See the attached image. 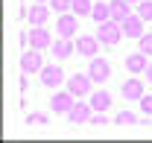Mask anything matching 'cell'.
Listing matches in <instances>:
<instances>
[{
    "mask_svg": "<svg viewBox=\"0 0 152 143\" xmlns=\"http://www.w3.org/2000/svg\"><path fill=\"white\" fill-rule=\"evenodd\" d=\"M96 38H99V44H105V47L120 44V38H123V23H117V20L99 23V26H96Z\"/></svg>",
    "mask_w": 152,
    "mask_h": 143,
    "instance_id": "obj_1",
    "label": "cell"
},
{
    "mask_svg": "<svg viewBox=\"0 0 152 143\" xmlns=\"http://www.w3.org/2000/svg\"><path fill=\"white\" fill-rule=\"evenodd\" d=\"M76 29H79V15L76 12H61L58 20H56V32L61 38H73Z\"/></svg>",
    "mask_w": 152,
    "mask_h": 143,
    "instance_id": "obj_2",
    "label": "cell"
},
{
    "mask_svg": "<svg viewBox=\"0 0 152 143\" xmlns=\"http://www.w3.org/2000/svg\"><path fill=\"white\" fill-rule=\"evenodd\" d=\"M91 85H94V79H91L88 73H73V76L67 79V90H70L73 96H91Z\"/></svg>",
    "mask_w": 152,
    "mask_h": 143,
    "instance_id": "obj_3",
    "label": "cell"
},
{
    "mask_svg": "<svg viewBox=\"0 0 152 143\" xmlns=\"http://www.w3.org/2000/svg\"><path fill=\"white\" fill-rule=\"evenodd\" d=\"M88 76L94 79L96 85H102V82L111 76V64H108L102 55H94V58H91V64H88Z\"/></svg>",
    "mask_w": 152,
    "mask_h": 143,
    "instance_id": "obj_4",
    "label": "cell"
},
{
    "mask_svg": "<svg viewBox=\"0 0 152 143\" xmlns=\"http://www.w3.org/2000/svg\"><path fill=\"white\" fill-rule=\"evenodd\" d=\"M38 76H41V85H44V88H58V85L64 82V70H61L58 64L41 67V70H38Z\"/></svg>",
    "mask_w": 152,
    "mask_h": 143,
    "instance_id": "obj_5",
    "label": "cell"
},
{
    "mask_svg": "<svg viewBox=\"0 0 152 143\" xmlns=\"http://www.w3.org/2000/svg\"><path fill=\"white\" fill-rule=\"evenodd\" d=\"M44 67V61H41V50H23V55H20V70L23 73H35Z\"/></svg>",
    "mask_w": 152,
    "mask_h": 143,
    "instance_id": "obj_6",
    "label": "cell"
},
{
    "mask_svg": "<svg viewBox=\"0 0 152 143\" xmlns=\"http://www.w3.org/2000/svg\"><path fill=\"white\" fill-rule=\"evenodd\" d=\"M143 23H146V20L140 18L137 12H132L129 18L123 20V35H126V38H134V41H137V38L143 35Z\"/></svg>",
    "mask_w": 152,
    "mask_h": 143,
    "instance_id": "obj_7",
    "label": "cell"
},
{
    "mask_svg": "<svg viewBox=\"0 0 152 143\" xmlns=\"http://www.w3.org/2000/svg\"><path fill=\"white\" fill-rule=\"evenodd\" d=\"M91 114H94L91 102H73V108L67 111V117H70V123H73V125H79V123H91Z\"/></svg>",
    "mask_w": 152,
    "mask_h": 143,
    "instance_id": "obj_8",
    "label": "cell"
},
{
    "mask_svg": "<svg viewBox=\"0 0 152 143\" xmlns=\"http://www.w3.org/2000/svg\"><path fill=\"white\" fill-rule=\"evenodd\" d=\"M76 50L85 55V58H94L96 50H99V38L96 35H79L76 38Z\"/></svg>",
    "mask_w": 152,
    "mask_h": 143,
    "instance_id": "obj_9",
    "label": "cell"
},
{
    "mask_svg": "<svg viewBox=\"0 0 152 143\" xmlns=\"http://www.w3.org/2000/svg\"><path fill=\"white\" fill-rule=\"evenodd\" d=\"M29 47H35V50L53 47V38H50V32H47L44 26H32V29H29Z\"/></svg>",
    "mask_w": 152,
    "mask_h": 143,
    "instance_id": "obj_10",
    "label": "cell"
},
{
    "mask_svg": "<svg viewBox=\"0 0 152 143\" xmlns=\"http://www.w3.org/2000/svg\"><path fill=\"white\" fill-rule=\"evenodd\" d=\"M73 93L70 90H64V93H53V99H50V108L56 111V114H67L70 108H73Z\"/></svg>",
    "mask_w": 152,
    "mask_h": 143,
    "instance_id": "obj_11",
    "label": "cell"
},
{
    "mask_svg": "<svg viewBox=\"0 0 152 143\" xmlns=\"http://www.w3.org/2000/svg\"><path fill=\"white\" fill-rule=\"evenodd\" d=\"M146 67H149V55H146V53H140V50H137V53L126 55V70H132L134 76H137V73H143Z\"/></svg>",
    "mask_w": 152,
    "mask_h": 143,
    "instance_id": "obj_12",
    "label": "cell"
},
{
    "mask_svg": "<svg viewBox=\"0 0 152 143\" xmlns=\"http://www.w3.org/2000/svg\"><path fill=\"white\" fill-rule=\"evenodd\" d=\"M120 93H123L126 99H140V96H143V82H140V79H126L123 88H120Z\"/></svg>",
    "mask_w": 152,
    "mask_h": 143,
    "instance_id": "obj_13",
    "label": "cell"
},
{
    "mask_svg": "<svg viewBox=\"0 0 152 143\" xmlns=\"http://www.w3.org/2000/svg\"><path fill=\"white\" fill-rule=\"evenodd\" d=\"M129 15H132V6H129V0H111V20L123 23Z\"/></svg>",
    "mask_w": 152,
    "mask_h": 143,
    "instance_id": "obj_14",
    "label": "cell"
},
{
    "mask_svg": "<svg viewBox=\"0 0 152 143\" xmlns=\"http://www.w3.org/2000/svg\"><path fill=\"white\" fill-rule=\"evenodd\" d=\"M88 102H91V108H94V111H108V108H111V93H108V90H91V99H88Z\"/></svg>",
    "mask_w": 152,
    "mask_h": 143,
    "instance_id": "obj_15",
    "label": "cell"
},
{
    "mask_svg": "<svg viewBox=\"0 0 152 143\" xmlns=\"http://www.w3.org/2000/svg\"><path fill=\"white\" fill-rule=\"evenodd\" d=\"M26 18H29L32 26H41V23H47V18H50V9H47L44 3H35V6L26 12Z\"/></svg>",
    "mask_w": 152,
    "mask_h": 143,
    "instance_id": "obj_16",
    "label": "cell"
},
{
    "mask_svg": "<svg viewBox=\"0 0 152 143\" xmlns=\"http://www.w3.org/2000/svg\"><path fill=\"white\" fill-rule=\"evenodd\" d=\"M50 50H53V55L61 61V58H67V55L73 53V44H70V38H61V35H58L56 41H53V47H50Z\"/></svg>",
    "mask_w": 152,
    "mask_h": 143,
    "instance_id": "obj_17",
    "label": "cell"
},
{
    "mask_svg": "<svg viewBox=\"0 0 152 143\" xmlns=\"http://www.w3.org/2000/svg\"><path fill=\"white\" fill-rule=\"evenodd\" d=\"M91 18L96 23H105V20H111V3H102V0H96L94 3V12H91Z\"/></svg>",
    "mask_w": 152,
    "mask_h": 143,
    "instance_id": "obj_18",
    "label": "cell"
},
{
    "mask_svg": "<svg viewBox=\"0 0 152 143\" xmlns=\"http://www.w3.org/2000/svg\"><path fill=\"white\" fill-rule=\"evenodd\" d=\"M70 12H76L79 18H85V15L94 12V3H91V0H73V9H70Z\"/></svg>",
    "mask_w": 152,
    "mask_h": 143,
    "instance_id": "obj_19",
    "label": "cell"
},
{
    "mask_svg": "<svg viewBox=\"0 0 152 143\" xmlns=\"http://www.w3.org/2000/svg\"><path fill=\"white\" fill-rule=\"evenodd\" d=\"M114 123H117V125H134V123H140V120L134 117L132 111H120V114L114 117Z\"/></svg>",
    "mask_w": 152,
    "mask_h": 143,
    "instance_id": "obj_20",
    "label": "cell"
},
{
    "mask_svg": "<svg viewBox=\"0 0 152 143\" xmlns=\"http://www.w3.org/2000/svg\"><path fill=\"white\" fill-rule=\"evenodd\" d=\"M134 12H137V15H140V18L146 20V23H149V20H152V0H140V3H137V9H134Z\"/></svg>",
    "mask_w": 152,
    "mask_h": 143,
    "instance_id": "obj_21",
    "label": "cell"
},
{
    "mask_svg": "<svg viewBox=\"0 0 152 143\" xmlns=\"http://www.w3.org/2000/svg\"><path fill=\"white\" fill-rule=\"evenodd\" d=\"M137 47H140V53L152 55V32H143V35L137 38Z\"/></svg>",
    "mask_w": 152,
    "mask_h": 143,
    "instance_id": "obj_22",
    "label": "cell"
},
{
    "mask_svg": "<svg viewBox=\"0 0 152 143\" xmlns=\"http://www.w3.org/2000/svg\"><path fill=\"white\" fill-rule=\"evenodd\" d=\"M50 9L58 12V15H61V12H70V9H73V0H50Z\"/></svg>",
    "mask_w": 152,
    "mask_h": 143,
    "instance_id": "obj_23",
    "label": "cell"
},
{
    "mask_svg": "<svg viewBox=\"0 0 152 143\" xmlns=\"http://www.w3.org/2000/svg\"><path fill=\"white\" fill-rule=\"evenodd\" d=\"M140 111H143L146 117H152V93H143V96H140Z\"/></svg>",
    "mask_w": 152,
    "mask_h": 143,
    "instance_id": "obj_24",
    "label": "cell"
},
{
    "mask_svg": "<svg viewBox=\"0 0 152 143\" xmlns=\"http://www.w3.org/2000/svg\"><path fill=\"white\" fill-rule=\"evenodd\" d=\"M26 123H29V125H47L50 120H47L44 114H38V111H35V114H29V117H26Z\"/></svg>",
    "mask_w": 152,
    "mask_h": 143,
    "instance_id": "obj_25",
    "label": "cell"
},
{
    "mask_svg": "<svg viewBox=\"0 0 152 143\" xmlns=\"http://www.w3.org/2000/svg\"><path fill=\"white\" fill-rule=\"evenodd\" d=\"M102 114H105V111H94V114H91V123L94 125H108V117H102Z\"/></svg>",
    "mask_w": 152,
    "mask_h": 143,
    "instance_id": "obj_26",
    "label": "cell"
},
{
    "mask_svg": "<svg viewBox=\"0 0 152 143\" xmlns=\"http://www.w3.org/2000/svg\"><path fill=\"white\" fill-rule=\"evenodd\" d=\"M146 82H152V61H149V67H146Z\"/></svg>",
    "mask_w": 152,
    "mask_h": 143,
    "instance_id": "obj_27",
    "label": "cell"
},
{
    "mask_svg": "<svg viewBox=\"0 0 152 143\" xmlns=\"http://www.w3.org/2000/svg\"><path fill=\"white\" fill-rule=\"evenodd\" d=\"M129 3H140V0H129Z\"/></svg>",
    "mask_w": 152,
    "mask_h": 143,
    "instance_id": "obj_28",
    "label": "cell"
},
{
    "mask_svg": "<svg viewBox=\"0 0 152 143\" xmlns=\"http://www.w3.org/2000/svg\"><path fill=\"white\" fill-rule=\"evenodd\" d=\"M35 3H44V0H35Z\"/></svg>",
    "mask_w": 152,
    "mask_h": 143,
    "instance_id": "obj_29",
    "label": "cell"
}]
</instances>
